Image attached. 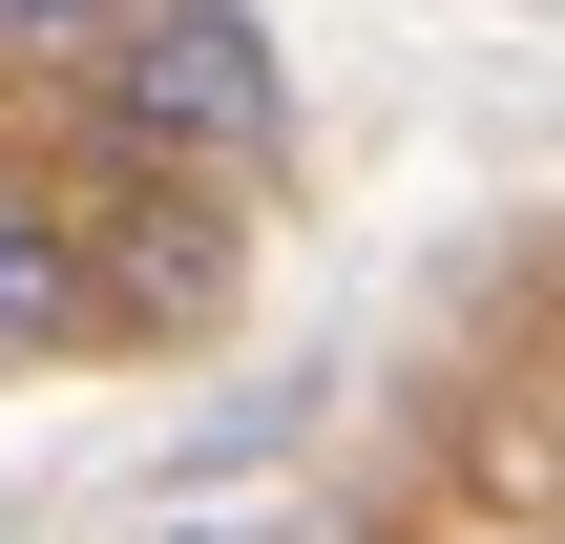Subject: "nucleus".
Here are the masks:
<instances>
[{
  "mask_svg": "<svg viewBox=\"0 0 565 544\" xmlns=\"http://www.w3.org/2000/svg\"><path fill=\"white\" fill-rule=\"evenodd\" d=\"M84 63H105V147L126 168H273V126H294L252 0H126Z\"/></svg>",
  "mask_w": 565,
  "mask_h": 544,
  "instance_id": "1",
  "label": "nucleus"
},
{
  "mask_svg": "<svg viewBox=\"0 0 565 544\" xmlns=\"http://www.w3.org/2000/svg\"><path fill=\"white\" fill-rule=\"evenodd\" d=\"M63 273H84V335L126 314V335H210L231 314V210H210V168H126L105 210H63Z\"/></svg>",
  "mask_w": 565,
  "mask_h": 544,
  "instance_id": "2",
  "label": "nucleus"
},
{
  "mask_svg": "<svg viewBox=\"0 0 565 544\" xmlns=\"http://www.w3.org/2000/svg\"><path fill=\"white\" fill-rule=\"evenodd\" d=\"M84 335V273H63V210L0 189V356H63Z\"/></svg>",
  "mask_w": 565,
  "mask_h": 544,
  "instance_id": "3",
  "label": "nucleus"
},
{
  "mask_svg": "<svg viewBox=\"0 0 565 544\" xmlns=\"http://www.w3.org/2000/svg\"><path fill=\"white\" fill-rule=\"evenodd\" d=\"M105 21H126V0H0V63H84Z\"/></svg>",
  "mask_w": 565,
  "mask_h": 544,
  "instance_id": "4",
  "label": "nucleus"
}]
</instances>
